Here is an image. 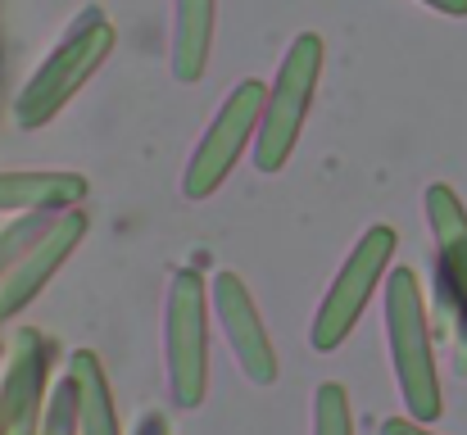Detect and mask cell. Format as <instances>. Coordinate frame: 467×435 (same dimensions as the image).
I'll use <instances>...</instances> for the list:
<instances>
[{"instance_id": "4", "label": "cell", "mask_w": 467, "mask_h": 435, "mask_svg": "<svg viewBox=\"0 0 467 435\" xmlns=\"http://www.w3.org/2000/svg\"><path fill=\"white\" fill-rule=\"evenodd\" d=\"M209 286L195 268L172 273L168 308H163V354H168V386L177 409H200L209 390V322H204Z\"/></svg>"}, {"instance_id": "2", "label": "cell", "mask_w": 467, "mask_h": 435, "mask_svg": "<svg viewBox=\"0 0 467 435\" xmlns=\"http://www.w3.org/2000/svg\"><path fill=\"white\" fill-rule=\"evenodd\" d=\"M386 336H390V363H395V386L404 395V409L413 422H436L445 399H441V377L431 358V331L422 313V290L413 268H395L386 282Z\"/></svg>"}, {"instance_id": "5", "label": "cell", "mask_w": 467, "mask_h": 435, "mask_svg": "<svg viewBox=\"0 0 467 435\" xmlns=\"http://www.w3.org/2000/svg\"><path fill=\"white\" fill-rule=\"evenodd\" d=\"M390 254H395V232H390L386 223L368 227V232L354 241V250L345 254L340 273L331 277V286H327L322 304H317V317H313L309 340H313V349H317V354L340 349V345H345V336L358 326V317H363V308H368L372 290H377V282H381V273H386Z\"/></svg>"}, {"instance_id": "6", "label": "cell", "mask_w": 467, "mask_h": 435, "mask_svg": "<svg viewBox=\"0 0 467 435\" xmlns=\"http://www.w3.org/2000/svg\"><path fill=\"white\" fill-rule=\"evenodd\" d=\"M264 105H268V91L259 82H236L227 91V100L218 105V114L209 123V132L200 137L195 154L186 159V172H182V195L186 200H209L232 177L241 150L259 132Z\"/></svg>"}, {"instance_id": "19", "label": "cell", "mask_w": 467, "mask_h": 435, "mask_svg": "<svg viewBox=\"0 0 467 435\" xmlns=\"http://www.w3.org/2000/svg\"><path fill=\"white\" fill-rule=\"evenodd\" d=\"M137 435H168V427H163V418H159V413H146V418L137 422Z\"/></svg>"}, {"instance_id": "13", "label": "cell", "mask_w": 467, "mask_h": 435, "mask_svg": "<svg viewBox=\"0 0 467 435\" xmlns=\"http://www.w3.org/2000/svg\"><path fill=\"white\" fill-rule=\"evenodd\" d=\"M68 381L78 390V431L82 435H123L119 431V409L114 390L105 381V368L91 349H78L68 358Z\"/></svg>"}, {"instance_id": "3", "label": "cell", "mask_w": 467, "mask_h": 435, "mask_svg": "<svg viewBox=\"0 0 467 435\" xmlns=\"http://www.w3.org/2000/svg\"><path fill=\"white\" fill-rule=\"evenodd\" d=\"M317 73H322V36L300 32L286 46L282 68L268 87V105H264V119H259V145H254L259 172H282L286 159L296 154L305 119H309L313 91H317Z\"/></svg>"}, {"instance_id": "17", "label": "cell", "mask_w": 467, "mask_h": 435, "mask_svg": "<svg viewBox=\"0 0 467 435\" xmlns=\"http://www.w3.org/2000/svg\"><path fill=\"white\" fill-rule=\"evenodd\" d=\"M381 435H431V431H427V422H413V418H386Z\"/></svg>"}, {"instance_id": "11", "label": "cell", "mask_w": 467, "mask_h": 435, "mask_svg": "<svg viewBox=\"0 0 467 435\" xmlns=\"http://www.w3.org/2000/svg\"><path fill=\"white\" fill-rule=\"evenodd\" d=\"M87 195L82 172H55V168H27V172H0V213H32V209H73Z\"/></svg>"}, {"instance_id": "16", "label": "cell", "mask_w": 467, "mask_h": 435, "mask_svg": "<svg viewBox=\"0 0 467 435\" xmlns=\"http://www.w3.org/2000/svg\"><path fill=\"white\" fill-rule=\"evenodd\" d=\"M41 435H78V390L73 381L64 377L46 404V418H41Z\"/></svg>"}, {"instance_id": "10", "label": "cell", "mask_w": 467, "mask_h": 435, "mask_svg": "<svg viewBox=\"0 0 467 435\" xmlns=\"http://www.w3.org/2000/svg\"><path fill=\"white\" fill-rule=\"evenodd\" d=\"M46 377H50V340L36 331H18L0 377V435H32Z\"/></svg>"}, {"instance_id": "7", "label": "cell", "mask_w": 467, "mask_h": 435, "mask_svg": "<svg viewBox=\"0 0 467 435\" xmlns=\"http://www.w3.org/2000/svg\"><path fill=\"white\" fill-rule=\"evenodd\" d=\"M209 299H213V313H218V326L241 363V372L254 381V386H273L277 381V349L268 340V326L250 299L245 282L236 273H218L209 282Z\"/></svg>"}, {"instance_id": "1", "label": "cell", "mask_w": 467, "mask_h": 435, "mask_svg": "<svg viewBox=\"0 0 467 435\" xmlns=\"http://www.w3.org/2000/svg\"><path fill=\"white\" fill-rule=\"evenodd\" d=\"M114 41H119L114 23L96 5L82 9L64 27V36L55 41V50L32 68V78L23 82V91L14 96V123L27 128V132L32 128H46L91 82V73H100V64L114 55Z\"/></svg>"}, {"instance_id": "9", "label": "cell", "mask_w": 467, "mask_h": 435, "mask_svg": "<svg viewBox=\"0 0 467 435\" xmlns=\"http://www.w3.org/2000/svg\"><path fill=\"white\" fill-rule=\"evenodd\" d=\"M427 223L436 241V286L467 345V209L441 181L427 191Z\"/></svg>"}, {"instance_id": "12", "label": "cell", "mask_w": 467, "mask_h": 435, "mask_svg": "<svg viewBox=\"0 0 467 435\" xmlns=\"http://www.w3.org/2000/svg\"><path fill=\"white\" fill-rule=\"evenodd\" d=\"M213 23H218V0H177L172 5V78L177 82H200L209 68L213 50Z\"/></svg>"}, {"instance_id": "8", "label": "cell", "mask_w": 467, "mask_h": 435, "mask_svg": "<svg viewBox=\"0 0 467 435\" xmlns=\"http://www.w3.org/2000/svg\"><path fill=\"white\" fill-rule=\"evenodd\" d=\"M82 236H87V213L73 204V209H64V213L55 218V227L0 277V317H18L41 290L50 286V277L68 264V254L82 245Z\"/></svg>"}, {"instance_id": "18", "label": "cell", "mask_w": 467, "mask_h": 435, "mask_svg": "<svg viewBox=\"0 0 467 435\" xmlns=\"http://www.w3.org/2000/svg\"><path fill=\"white\" fill-rule=\"evenodd\" d=\"M427 9H441V14H454V18H463L467 14V0H422Z\"/></svg>"}, {"instance_id": "14", "label": "cell", "mask_w": 467, "mask_h": 435, "mask_svg": "<svg viewBox=\"0 0 467 435\" xmlns=\"http://www.w3.org/2000/svg\"><path fill=\"white\" fill-rule=\"evenodd\" d=\"M64 209H32V213H23V218H14L5 232H0V277L55 227V218H59Z\"/></svg>"}, {"instance_id": "15", "label": "cell", "mask_w": 467, "mask_h": 435, "mask_svg": "<svg viewBox=\"0 0 467 435\" xmlns=\"http://www.w3.org/2000/svg\"><path fill=\"white\" fill-rule=\"evenodd\" d=\"M313 435H354L345 386H336V381L317 386V395H313Z\"/></svg>"}]
</instances>
